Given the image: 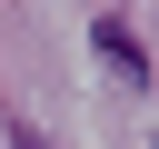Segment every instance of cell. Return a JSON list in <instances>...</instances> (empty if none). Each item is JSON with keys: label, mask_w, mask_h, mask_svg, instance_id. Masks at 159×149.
<instances>
[{"label": "cell", "mask_w": 159, "mask_h": 149, "mask_svg": "<svg viewBox=\"0 0 159 149\" xmlns=\"http://www.w3.org/2000/svg\"><path fill=\"white\" fill-rule=\"evenodd\" d=\"M99 60H109V70H119V79H139V70H149V60H139V40H129V30H119V20H99Z\"/></svg>", "instance_id": "6da1fadb"}, {"label": "cell", "mask_w": 159, "mask_h": 149, "mask_svg": "<svg viewBox=\"0 0 159 149\" xmlns=\"http://www.w3.org/2000/svg\"><path fill=\"white\" fill-rule=\"evenodd\" d=\"M20 149H50V139H20Z\"/></svg>", "instance_id": "7a4b0ae2"}]
</instances>
